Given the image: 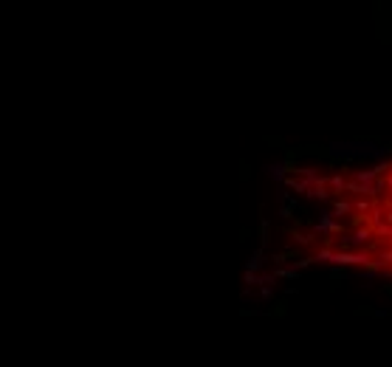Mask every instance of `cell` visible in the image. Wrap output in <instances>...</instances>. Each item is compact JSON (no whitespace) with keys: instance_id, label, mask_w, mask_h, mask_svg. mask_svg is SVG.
<instances>
[{"instance_id":"6da1fadb","label":"cell","mask_w":392,"mask_h":367,"mask_svg":"<svg viewBox=\"0 0 392 367\" xmlns=\"http://www.w3.org/2000/svg\"><path fill=\"white\" fill-rule=\"evenodd\" d=\"M336 218L347 226L350 254L392 277V161L358 173L341 189Z\"/></svg>"}]
</instances>
